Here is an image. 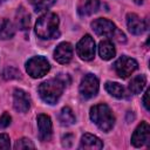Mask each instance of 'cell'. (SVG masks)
<instances>
[{"label":"cell","mask_w":150,"mask_h":150,"mask_svg":"<svg viewBox=\"0 0 150 150\" xmlns=\"http://www.w3.org/2000/svg\"><path fill=\"white\" fill-rule=\"evenodd\" d=\"M89 116H90V120L102 131H110L115 124V116L111 109L104 103H98L91 107Z\"/></svg>","instance_id":"1"},{"label":"cell","mask_w":150,"mask_h":150,"mask_svg":"<svg viewBox=\"0 0 150 150\" xmlns=\"http://www.w3.org/2000/svg\"><path fill=\"white\" fill-rule=\"evenodd\" d=\"M59 18L55 13H46L41 15L35 23V33L41 39H52L57 34Z\"/></svg>","instance_id":"2"},{"label":"cell","mask_w":150,"mask_h":150,"mask_svg":"<svg viewBox=\"0 0 150 150\" xmlns=\"http://www.w3.org/2000/svg\"><path fill=\"white\" fill-rule=\"evenodd\" d=\"M64 89V83L60 79H50L42 82L39 88V95L48 104H55L57 100L61 97Z\"/></svg>","instance_id":"3"},{"label":"cell","mask_w":150,"mask_h":150,"mask_svg":"<svg viewBox=\"0 0 150 150\" xmlns=\"http://www.w3.org/2000/svg\"><path fill=\"white\" fill-rule=\"evenodd\" d=\"M50 69L48 60L43 56H33L26 63V70L33 79H40L45 76Z\"/></svg>","instance_id":"4"},{"label":"cell","mask_w":150,"mask_h":150,"mask_svg":"<svg viewBox=\"0 0 150 150\" xmlns=\"http://www.w3.org/2000/svg\"><path fill=\"white\" fill-rule=\"evenodd\" d=\"M95 49V41L89 34H86L76 45V53L80 59L84 61H90L94 59Z\"/></svg>","instance_id":"5"},{"label":"cell","mask_w":150,"mask_h":150,"mask_svg":"<svg viewBox=\"0 0 150 150\" xmlns=\"http://www.w3.org/2000/svg\"><path fill=\"white\" fill-rule=\"evenodd\" d=\"M98 79L93 75V74H87L82 77L81 80V83H80V94L83 98L88 100V98H91L94 97L97 91H98Z\"/></svg>","instance_id":"6"},{"label":"cell","mask_w":150,"mask_h":150,"mask_svg":"<svg viewBox=\"0 0 150 150\" xmlns=\"http://www.w3.org/2000/svg\"><path fill=\"white\" fill-rule=\"evenodd\" d=\"M138 67V63L135 59H131L129 56H121L115 63H114V69L116 71V74L122 77V79H127L128 76H130Z\"/></svg>","instance_id":"7"},{"label":"cell","mask_w":150,"mask_h":150,"mask_svg":"<svg viewBox=\"0 0 150 150\" xmlns=\"http://www.w3.org/2000/svg\"><path fill=\"white\" fill-rule=\"evenodd\" d=\"M150 139V127L146 122H141L131 136V143L136 148H141Z\"/></svg>","instance_id":"8"},{"label":"cell","mask_w":150,"mask_h":150,"mask_svg":"<svg viewBox=\"0 0 150 150\" xmlns=\"http://www.w3.org/2000/svg\"><path fill=\"white\" fill-rule=\"evenodd\" d=\"M91 28L100 36H112L116 30V26L112 21L108 19H96L91 22Z\"/></svg>","instance_id":"9"},{"label":"cell","mask_w":150,"mask_h":150,"mask_svg":"<svg viewBox=\"0 0 150 150\" xmlns=\"http://www.w3.org/2000/svg\"><path fill=\"white\" fill-rule=\"evenodd\" d=\"M38 128H39V138L42 142L50 141L53 134V125H52V120L48 115L40 114L38 116Z\"/></svg>","instance_id":"10"},{"label":"cell","mask_w":150,"mask_h":150,"mask_svg":"<svg viewBox=\"0 0 150 150\" xmlns=\"http://www.w3.org/2000/svg\"><path fill=\"white\" fill-rule=\"evenodd\" d=\"M13 105L19 112H27L30 108V97L22 89H15L13 94Z\"/></svg>","instance_id":"11"},{"label":"cell","mask_w":150,"mask_h":150,"mask_svg":"<svg viewBox=\"0 0 150 150\" xmlns=\"http://www.w3.org/2000/svg\"><path fill=\"white\" fill-rule=\"evenodd\" d=\"M73 57V47L69 42H62L57 45L54 50V59L62 64L68 63Z\"/></svg>","instance_id":"12"},{"label":"cell","mask_w":150,"mask_h":150,"mask_svg":"<svg viewBox=\"0 0 150 150\" xmlns=\"http://www.w3.org/2000/svg\"><path fill=\"white\" fill-rule=\"evenodd\" d=\"M127 26L131 34L139 35L145 30V22L135 13H130L127 15Z\"/></svg>","instance_id":"13"},{"label":"cell","mask_w":150,"mask_h":150,"mask_svg":"<svg viewBox=\"0 0 150 150\" xmlns=\"http://www.w3.org/2000/svg\"><path fill=\"white\" fill-rule=\"evenodd\" d=\"M79 148L84 149V150H98L103 148V143L97 136L91 135V134H84L81 137Z\"/></svg>","instance_id":"14"},{"label":"cell","mask_w":150,"mask_h":150,"mask_svg":"<svg viewBox=\"0 0 150 150\" xmlns=\"http://www.w3.org/2000/svg\"><path fill=\"white\" fill-rule=\"evenodd\" d=\"M98 7H100L98 0H83L77 7V12L81 16H88L96 13Z\"/></svg>","instance_id":"15"},{"label":"cell","mask_w":150,"mask_h":150,"mask_svg":"<svg viewBox=\"0 0 150 150\" xmlns=\"http://www.w3.org/2000/svg\"><path fill=\"white\" fill-rule=\"evenodd\" d=\"M98 54H100L102 60H111L116 54V50H115L112 42L109 40L101 41L98 45Z\"/></svg>","instance_id":"16"},{"label":"cell","mask_w":150,"mask_h":150,"mask_svg":"<svg viewBox=\"0 0 150 150\" xmlns=\"http://www.w3.org/2000/svg\"><path fill=\"white\" fill-rule=\"evenodd\" d=\"M15 34L14 25L8 19H0V39L8 40Z\"/></svg>","instance_id":"17"},{"label":"cell","mask_w":150,"mask_h":150,"mask_svg":"<svg viewBox=\"0 0 150 150\" xmlns=\"http://www.w3.org/2000/svg\"><path fill=\"white\" fill-rule=\"evenodd\" d=\"M16 23H18V27L21 30H26V29L29 28L30 16L22 6H20L16 11Z\"/></svg>","instance_id":"18"},{"label":"cell","mask_w":150,"mask_h":150,"mask_svg":"<svg viewBox=\"0 0 150 150\" xmlns=\"http://www.w3.org/2000/svg\"><path fill=\"white\" fill-rule=\"evenodd\" d=\"M146 84V77L145 75L141 74V75H137L135 76L130 83H129V90L132 93V94H141V91L144 89Z\"/></svg>","instance_id":"19"},{"label":"cell","mask_w":150,"mask_h":150,"mask_svg":"<svg viewBox=\"0 0 150 150\" xmlns=\"http://www.w3.org/2000/svg\"><path fill=\"white\" fill-rule=\"evenodd\" d=\"M59 121L61 122L62 125H71V124L75 123L76 118H75V115H74L73 110L69 107H64L60 111Z\"/></svg>","instance_id":"20"},{"label":"cell","mask_w":150,"mask_h":150,"mask_svg":"<svg viewBox=\"0 0 150 150\" xmlns=\"http://www.w3.org/2000/svg\"><path fill=\"white\" fill-rule=\"evenodd\" d=\"M105 90L111 95V96H114V97H116V98H122V97H124V88L120 84V83H117V82H107L105 83Z\"/></svg>","instance_id":"21"},{"label":"cell","mask_w":150,"mask_h":150,"mask_svg":"<svg viewBox=\"0 0 150 150\" xmlns=\"http://www.w3.org/2000/svg\"><path fill=\"white\" fill-rule=\"evenodd\" d=\"M29 1L36 12H41L49 8L52 5H54L56 0H29Z\"/></svg>","instance_id":"22"},{"label":"cell","mask_w":150,"mask_h":150,"mask_svg":"<svg viewBox=\"0 0 150 150\" xmlns=\"http://www.w3.org/2000/svg\"><path fill=\"white\" fill-rule=\"evenodd\" d=\"M35 145H34V143L29 139V138H20V139H18L16 141V143H15V145H14V148L18 150H21V149H28V148H30V149H33Z\"/></svg>","instance_id":"23"},{"label":"cell","mask_w":150,"mask_h":150,"mask_svg":"<svg viewBox=\"0 0 150 150\" xmlns=\"http://www.w3.org/2000/svg\"><path fill=\"white\" fill-rule=\"evenodd\" d=\"M11 121H12V117L8 112H4L1 116H0V127L1 128H7L9 124H11Z\"/></svg>","instance_id":"24"},{"label":"cell","mask_w":150,"mask_h":150,"mask_svg":"<svg viewBox=\"0 0 150 150\" xmlns=\"http://www.w3.org/2000/svg\"><path fill=\"white\" fill-rule=\"evenodd\" d=\"M11 146V142H9V137L6 134H1L0 135V149H9Z\"/></svg>","instance_id":"25"},{"label":"cell","mask_w":150,"mask_h":150,"mask_svg":"<svg viewBox=\"0 0 150 150\" xmlns=\"http://www.w3.org/2000/svg\"><path fill=\"white\" fill-rule=\"evenodd\" d=\"M112 36H115L114 39L116 40V41H118V42H125V35L122 33V32H120V30H115V33L112 34Z\"/></svg>","instance_id":"26"},{"label":"cell","mask_w":150,"mask_h":150,"mask_svg":"<svg viewBox=\"0 0 150 150\" xmlns=\"http://www.w3.org/2000/svg\"><path fill=\"white\" fill-rule=\"evenodd\" d=\"M149 94H150V90L148 89L144 93V96H143V104H144V107H145L146 110H149Z\"/></svg>","instance_id":"27"},{"label":"cell","mask_w":150,"mask_h":150,"mask_svg":"<svg viewBox=\"0 0 150 150\" xmlns=\"http://www.w3.org/2000/svg\"><path fill=\"white\" fill-rule=\"evenodd\" d=\"M134 1H135V4H137V5H142L144 0H134Z\"/></svg>","instance_id":"28"},{"label":"cell","mask_w":150,"mask_h":150,"mask_svg":"<svg viewBox=\"0 0 150 150\" xmlns=\"http://www.w3.org/2000/svg\"><path fill=\"white\" fill-rule=\"evenodd\" d=\"M2 1H5V0H0V2H2Z\"/></svg>","instance_id":"29"}]
</instances>
